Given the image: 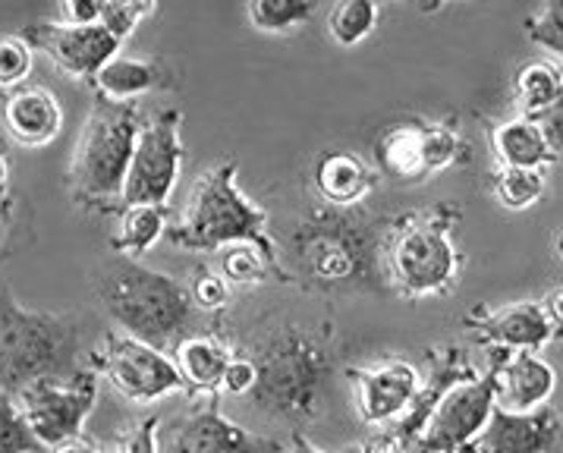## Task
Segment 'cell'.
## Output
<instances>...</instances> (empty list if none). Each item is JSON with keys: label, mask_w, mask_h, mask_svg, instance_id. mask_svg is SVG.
<instances>
[{"label": "cell", "mask_w": 563, "mask_h": 453, "mask_svg": "<svg viewBox=\"0 0 563 453\" xmlns=\"http://www.w3.org/2000/svg\"><path fill=\"white\" fill-rule=\"evenodd\" d=\"M387 224L362 208H318L296 224L290 236L296 272L306 287L324 294L384 290Z\"/></svg>", "instance_id": "1"}, {"label": "cell", "mask_w": 563, "mask_h": 453, "mask_svg": "<svg viewBox=\"0 0 563 453\" xmlns=\"http://www.w3.org/2000/svg\"><path fill=\"white\" fill-rule=\"evenodd\" d=\"M249 360L258 372L249 404L258 412L294 426V431L324 412L334 390V360L312 331L280 324L258 340Z\"/></svg>", "instance_id": "2"}, {"label": "cell", "mask_w": 563, "mask_h": 453, "mask_svg": "<svg viewBox=\"0 0 563 453\" xmlns=\"http://www.w3.org/2000/svg\"><path fill=\"white\" fill-rule=\"evenodd\" d=\"M236 170V161H221L202 170L186 196L177 224L167 226V236L183 252H221L249 243L265 255L277 280H290L277 243L268 233V211L240 189Z\"/></svg>", "instance_id": "3"}, {"label": "cell", "mask_w": 563, "mask_h": 453, "mask_svg": "<svg viewBox=\"0 0 563 453\" xmlns=\"http://www.w3.org/2000/svg\"><path fill=\"white\" fill-rule=\"evenodd\" d=\"M86 324L76 316L25 309L10 287H0V394L13 397L38 382L69 385L86 368Z\"/></svg>", "instance_id": "4"}, {"label": "cell", "mask_w": 563, "mask_h": 453, "mask_svg": "<svg viewBox=\"0 0 563 453\" xmlns=\"http://www.w3.org/2000/svg\"><path fill=\"white\" fill-rule=\"evenodd\" d=\"M98 299L120 334L142 340L161 353L189 338L196 306L189 287L174 274L145 268L135 258H113L98 277Z\"/></svg>", "instance_id": "5"}, {"label": "cell", "mask_w": 563, "mask_h": 453, "mask_svg": "<svg viewBox=\"0 0 563 453\" xmlns=\"http://www.w3.org/2000/svg\"><path fill=\"white\" fill-rule=\"evenodd\" d=\"M145 117L139 101L117 104L95 98L69 158V192L89 211H120L133 164L135 139Z\"/></svg>", "instance_id": "6"}, {"label": "cell", "mask_w": 563, "mask_h": 453, "mask_svg": "<svg viewBox=\"0 0 563 453\" xmlns=\"http://www.w3.org/2000/svg\"><path fill=\"white\" fill-rule=\"evenodd\" d=\"M460 218L463 214L453 205H438L431 211L406 214L397 224H387L384 274L394 294L412 302L451 294L463 268V255L451 240Z\"/></svg>", "instance_id": "7"}, {"label": "cell", "mask_w": 563, "mask_h": 453, "mask_svg": "<svg viewBox=\"0 0 563 453\" xmlns=\"http://www.w3.org/2000/svg\"><path fill=\"white\" fill-rule=\"evenodd\" d=\"M463 136L453 123L406 120L384 130L375 142V170L397 186H416L444 174L460 161Z\"/></svg>", "instance_id": "8"}, {"label": "cell", "mask_w": 563, "mask_h": 453, "mask_svg": "<svg viewBox=\"0 0 563 453\" xmlns=\"http://www.w3.org/2000/svg\"><path fill=\"white\" fill-rule=\"evenodd\" d=\"M91 363L108 375L113 390L130 404L145 407V404H158L170 394H189L186 378L167 353L142 340L126 338L120 331H108V338L91 353Z\"/></svg>", "instance_id": "9"}, {"label": "cell", "mask_w": 563, "mask_h": 453, "mask_svg": "<svg viewBox=\"0 0 563 453\" xmlns=\"http://www.w3.org/2000/svg\"><path fill=\"white\" fill-rule=\"evenodd\" d=\"M183 152V113L177 108H164L152 120H145L123 186V208L170 202L180 180Z\"/></svg>", "instance_id": "10"}, {"label": "cell", "mask_w": 563, "mask_h": 453, "mask_svg": "<svg viewBox=\"0 0 563 453\" xmlns=\"http://www.w3.org/2000/svg\"><path fill=\"white\" fill-rule=\"evenodd\" d=\"M98 400V375L86 372L82 378L60 385V382H38L16 394V404L23 409L32 434L45 444L47 451L67 444L82 434V426Z\"/></svg>", "instance_id": "11"}, {"label": "cell", "mask_w": 563, "mask_h": 453, "mask_svg": "<svg viewBox=\"0 0 563 453\" xmlns=\"http://www.w3.org/2000/svg\"><path fill=\"white\" fill-rule=\"evenodd\" d=\"M161 453H287L284 441L255 434L227 419L214 394L192 400L170 429L161 434Z\"/></svg>", "instance_id": "12"}, {"label": "cell", "mask_w": 563, "mask_h": 453, "mask_svg": "<svg viewBox=\"0 0 563 453\" xmlns=\"http://www.w3.org/2000/svg\"><path fill=\"white\" fill-rule=\"evenodd\" d=\"M32 51H45L47 60L57 64L73 79L91 82L101 69L120 54V38L104 25H73L64 20H38L20 29Z\"/></svg>", "instance_id": "13"}, {"label": "cell", "mask_w": 563, "mask_h": 453, "mask_svg": "<svg viewBox=\"0 0 563 453\" xmlns=\"http://www.w3.org/2000/svg\"><path fill=\"white\" fill-rule=\"evenodd\" d=\"M495 412V385L488 375H478L451 394L431 412L429 426L409 453H460L485 431Z\"/></svg>", "instance_id": "14"}, {"label": "cell", "mask_w": 563, "mask_h": 453, "mask_svg": "<svg viewBox=\"0 0 563 453\" xmlns=\"http://www.w3.org/2000/svg\"><path fill=\"white\" fill-rule=\"evenodd\" d=\"M346 378L356 387V409L365 426L397 422L422 387V372L406 360L346 368Z\"/></svg>", "instance_id": "15"}, {"label": "cell", "mask_w": 563, "mask_h": 453, "mask_svg": "<svg viewBox=\"0 0 563 453\" xmlns=\"http://www.w3.org/2000/svg\"><path fill=\"white\" fill-rule=\"evenodd\" d=\"M488 378L495 385V407L507 412H536L558 390L554 365L526 350H492Z\"/></svg>", "instance_id": "16"}, {"label": "cell", "mask_w": 563, "mask_h": 453, "mask_svg": "<svg viewBox=\"0 0 563 453\" xmlns=\"http://www.w3.org/2000/svg\"><path fill=\"white\" fill-rule=\"evenodd\" d=\"M563 444V416L554 407L536 412H492L485 431L460 453H558Z\"/></svg>", "instance_id": "17"}, {"label": "cell", "mask_w": 563, "mask_h": 453, "mask_svg": "<svg viewBox=\"0 0 563 453\" xmlns=\"http://www.w3.org/2000/svg\"><path fill=\"white\" fill-rule=\"evenodd\" d=\"M0 130L23 148H45L64 130V108L45 86L13 89L0 101Z\"/></svg>", "instance_id": "18"}, {"label": "cell", "mask_w": 563, "mask_h": 453, "mask_svg": "<svg viewBox=\"0 0 563 453\" xmlns=\"http://www.w3.org/2000/svg\"><path fill=\"white\" fill-rule=\"evenodd\" d=\"M95 98L117 101V104H130L139 101L142 95L152 91H170L180 86L177 69L170 67L161 57H130V54H117L108 67L101 69L89 82Z\"/></svg>", "instance_id": "19"}, {"label": "cell", "mask_w": 563, "mask_h": 453, "mask_svg": "<svg viewBox=\"0 0 563 453\" xmlns=\"http://www.w3.org/2000/svg\"><path fill=\"white\" fill-rule=\"evenodd\" d=\"M473 378H478V372H475L473 363H470L463 353H456V350L438 353L434 368H431L429 378H422V387H419L416 400H412L409 409L397 419V429L394 431H397V438L404 441L406 448H412V444L419 441V434L429 426L431 412L438 409V404L451 394L453 387L466 385V382H473Z\"/></svg>", "instance_id": "20"}, {"label": "cell", "mask_w": 563, "mask_h": 453, "mask_svg": "<svg viewBox=\"0 0 563 453\" xmlns=\"http://www.w3.org/2000/svg\"><path fill=\"white\" fill-rule=\"evenodd\" d=\"M558 338L554 324L548 321L541 302L522 299L495 316H488L475 328V340L492 346V350H526L541 353L551 340Z\"/></svg>", "instance_id": "21"}, {"label": "cell", "mask_w": 563, "mask_h": 453, "mask_svg": "<svg viewBox=\"0 0 563 453\" xmlns=\"http://www.w3.org/2000/svg\"><path fill=\"white\" fill-rule=\"evenodd\" d=\"M382 174L353 152H324L312 167V186L328 208H362Z\"/></svg>", "instance_id": "22"}, {"label": "cell", "mask_w": 563, "mask_h": 453, "mask_svg": "<svg viewBox=\"0 0 563 453\" xmlns=\"http://www.w3.org/2000/svg\"><path fill=\"white\" fill-rule=\"evenodd\" d=\"M492 148H495L497 167H526V170H544L558 164L548 139L532 117H510L500 120L492 130Z\"/></svg>", "instance_id": "23"}, {"label": "cell", "mask_w": 563, "mask_h": 453, "mask_svg": "<svg viewBox=\"0 0 563 453\" xmlns=\"http://www.w3.org/2000/svg\"><path fill=\"white\" fill-rule=\"evenodd\" d=\"M230 360H233V353L227 350L221 340L211 338V334H189L174 350V363H177L180 375L189 385V397H196V394H202V397L218 394L221 385H224Z\"/></svg>", "instance_id": "24"}, {"label": "cell", "mask_w": 563, "mask_h": 453, "mask_svg": "<svg viewBox=\"0 0 563 453\" xmlns=\"http://www.w3.org/2000/svg\"><path fill=\"white\" fill-rule=\"evenodd\" d=\"M170 208L167 205H130L120 211V224L111 236V252L120 258H142L164 236Z\"/></svg>", "instance_id": "25"}, {"label": "cell", "mask_w": 563, "mask_h": 453, "mask_svg": "<svg viewBox=\"0 0 563 453\" xmlns=\"http://www.w3.org/2000/svg\"><path fill=\"white\" fill-rule=\"evenodd\" d=\"M514 95L522 117H539L563 95V73L548 60H532L519 67L514 79Z\"/></svg>", "instance_id": "26"}, {"label": "cell", "mask_w": 563, "mask_h": 453, "mask_svg": "<svg viewBox=\"0 0 563 453\" xmlns=\"http://www.w3.org/2000/svg\"><path fill=\"white\" fill-rule=\"evenodd\" d=\"M316 0H252L246 16L252 29L265 35H287L316 16Z\"/></svg>", "instance_id": "27"}, {"label": "cell", "mask_w": 563, "mask_h": 453, "mask_svg": "<svg viewBox=\"0 0 563 453\" xmlns=\"http://www.w3.org/2000/svg\"><path fill=\"white\" fill-rule=\"evenodd\" d=\"M378 16L382 10L375 0H343V3H334L328 13V35L340 47H356L375 32Z\"/></svg>", "instance_id": "28"}, {"label": "cell", "mask_w": 563, "mask_h": 453, "mask_svg": "<svg viewBox=\"0 0 563 453\" xmlns=\"http://www.w3.org/2000/svg\"><path fill=\"white\" fill-rule=\"evenodd\" d=\"M548 177L544 170H526V167H497L495 196L507 211H526L544 196Z\"/></svg>", "instance_id": "29"}, {"label": "cell", "mask_w": 563, "mask_h": 453, "mask_svg": "<svg viewBox=\"0 0 563 453\" xmlns=\"http://www.w3.org/2000/svg\"><path fill=\"white\" fill-rule=\"evenodd\" d=\"M522 32L532 45L544 47L554 57V67L563 73V0L541 3L522 20Z\"/></svg>", "instance_id": "30"}, {"label": "cell", "mask_w": 563, "mask_h": 453, "mask_svg": "<svg viewBox=\"0 0 563 453\" xmlns=\"http://www.w3.org/2000/svg\"><path fill=\"white\" fill-rule=\"evenodd\" d=\"M221 277H224L230 287H258L268 277H274V272H271V265L265 262V255L255 250V246L236 243V246L221 250Z\"/></svg>", "instance_id": "31"}, {"label": "cell", "mask_w": 563, "mask_h": 453, "mask_svg": "<svg viewBox=\"0 0 563 453\" xmlns=\"http://www.w3.org/2000/svg\"><path fill=\"white\" fill-rule=\"evenodd\" d=\"M35 67V51L20 32H0V89H23Z\"/></svg>", "instance_id": "32"}, {"label": "cell", "mask_w": 563, "mask_h": 453, "mask_svg": "<svg viewBox=\"0 0 563 453\" xmlns=\"http://www.w3.org/2000/svg\"><path fill=\"white\" fill-rule=\"evenodd\" d=\"M0 453H51L32 434L20 404L3 394H0Z\"/></svg>", "instance_id": "33"}, {"label": "cell", "mask_w": 563, "mask_h": 453, "mask_svg": "<svg viewBox=\"0 0 563 453\" xmlns=\"http://www.w3.org/2000/svg\"><path fill=\"white\" fill-rule=\"evenodd\" d=\"M158 10V3H145V0H101V23L120 42H126L133 35L139 23L145 16H152Z\"/></svg>", "instance_id": "34"}, {"label": "cell", "mask_w": 563, "mask_h": 453, "mask_svg": "<svg viewBox=\"0 0 563 453\" xmlns=\"http://www.w3.org/2000/svg\"><path fill=\"white\" fill-rule=\"evenodd\" d=\"M189 287V296H192V306L199 309V312H221L227 309V302H230V284H227L221 272H208V268H199L196 277H192V284H186Z\"/></svg>", "instance_id": "35"}, {"label": "cell", "mask_w": 563, "mask_h": 453, "mask_svg": "<svg viewBox=\"0 0 563 453\" xmlns=\"http://www.w3.org/2000/svg\"><path fill=\"white\" fill-rule=\"evenodd\" d=\"M117 453H161V419L148 416L120 434Z\"/></svg>", "instance_id": "36"}, {"label": "cell", "mask_w": 563, "mask_h": 453, "mask_svg": "<svg viewBox=\"0 0 563 453\" xmlns=\"http://www.w3.org/2000/svg\"><path fill=\"white\" fill-rule=\"evenodd\" d=\"M255 378H258L255 363H252L249 356H233L230 365H227V375H224V385H221V390H224V394H233V397H249V394H252V387H255Z\"/></svg>", "instance_id": "37"}, {"label": "cell", "mask_w": 563, "mask_h": 453, "mask_svg": "<svg viewBox=\"0 0 563 453\" xmlns=\"http://www.w3.org/2000/svg\"><path fill=\"white\" fill-rule=\"evenodd\" d=\"M536 123L541 126V133H544V139H548V145H551V152L561 158L563 155V95L548 108L544 113H539V117H532Z\"/></svg>", "instance_id": "38"}, {"label": "cell", "mask_w": 563, "mask_h": 453, "mask_svg": "<svg viewBox=\"0 0 563 453\" xmlns=\"http://www.w3.org/2000/svg\"><path fill=\"white\" fill-rule=\"evenodd\" d=\"M57 20L73 25H98L101 23V0H67L60 7Z\"/></svg>", "instance_id": "39"}, {"label": "cell", "mask_w": 563, "mask_h": 453, "mask_svg": "<svg viewBox=\"0 0 563 453\" xmlns=\"http://www.w3.org/2000/svg\"><path fill=\"white\" fill-rule=\"evenodd\" d=\"M353 453H409V448L397 438V431H378V434L365 438Z\"/></svg>", "instance_id": "40"}, {"label": "cell", "mask_w": 563, "mask_h": 453, "mask_svg": "<svg viewBox=\"0 0 563 453\" xmlns=\"http://www.w3.org/2000/svg\"><path fill=\"white\" fill-rule=\"evenodd\" d=\"M541 309H544V316L548 321L554 324V331L563 334V287H554L551 294L541 299Z\"/></svg>", "instance_id": "41"}, {"label": "cell", "mask_w": 563, "mask_h": 453, "mask_svg": "<svg viewBox=\"0 0 563 453\" xmlns=\"http://www.w3.org/2000/svg\"><path fill=\"white\" fill-rule=\"evenodd\" d=\"M51 453H104L91 438H86V434H79V438H73V441H67V444H60V448H54Z\"/></svg>", "instance_id": "42"}, {"label": "cell", "mask_w": 563, "mask_h": 453, "mask_svg": "<svg viewBox=\"0 0 563 453\" xmlns=\"http://www.w3.org/2000/svg\"><path fill=\"white\" fill-rule=\"evenodd\" d=\"M13 214H16V202L7 196V199H0V246L7 243V236H10V226H13Z\"/></svg>", "instance_id": "43"}, {"label": "cell", "mask_w": 563, "mask_h": 453, "mask_svg": "<svg viewBox=\"0 0 563 453\" xmlns=\"http://www.w3.org/2000/svg\"><path fill=\"white\" fill-rule=\"evenodd\" d=\"M287 453H324L318 444H312L302 431H294L290 434V448H287Z\"/></svg>", "instance_id": "44"}, {"label": "cell", "mask_w": 563, "mask_h": 453, "mask_svg": "<svg viewBox=\"0 0 563 453\" xmlns=\"http://www.w3.org/2000/svg\"><path fill=\"white\" fill-rule=\"evenodd\" d=\"M7 189H10V158L0 152V199H7Z\"/></svg>", "instance_id": "45"}, {"label": "cell", "mask_w": 563, "mask_h": 453, "mask_svg": "<svg viewBox=\"0 0 563 453\" xmlns=\"http://www.w3.org/2000/svg\"><path fill=\"white\" fill-rule=\"evenodd\" d=\"M554 255H558V262L563 265V230L554 236Z\"/></svg>", "instance_id": "46"}]
</instances>
